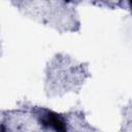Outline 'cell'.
Here are the masks:
<instances>
[{
  "label": "cell",
  "mask_w": 132,
  "mask_h": 132,
  "mask_svg": "<svg viewBox=\"0 0 132 132\" xmlns=\"http://www.w3.org/2000/svg\"><path fill=\"white\" fill-rule=\"evenodd\" d=\"M42 122H43V124L51 126L52 128H54L57 131H65L66 130L65 123L56 113H53V112L47 113L45 116V118L42 120Z\"/></svg>",
  "instance_id": "obj_1"
},
{
  "label": "cell",
  "mask_w": 132,
  "mask_h": 132,
  "mask_svg": "<svg viewBox=\"0 0 132 132\" xmlns=\"http://www.w3.org/2000/svg\"><path fill=\"white\" fill-rule=\"evenodd\" d=\"M129 1H130V0H129Z\"/></svg>",
  "instance_id": "obj_2"
}]
</instances>
